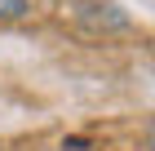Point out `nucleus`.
<instances>
[{
    "label": "nucleus",
    "instance_id": "1",
    "mask_svg": "<svg viewBox=\"0 0 155 151\" xmlns=\"http://www.w3.org/2000/svg\"><path fill=\"white\" fill-rule=\"evenodd\" d=\"M71 18L89 31H129V13L115 9V5H97V0H75Z\"/></svg>",
    "mask_w": 155,
    "mask_h": 151
},
{
    "label": "nucleus",
    "instance_id": "4",
    "mask_svg": "<svg viewBox=\"0 0 155 151\" xmlns=\"http://www.w3.org/2000/svg\"><path fill=\"white\" fill-rule=\"evenodd\" d=\"M151 151H155V125H151Z\"/></svg>",
    "mask_w": 155,
    "mask_h": 151
},
{
    "label": "nucleus",
    "instance_id": "2",
    "mask_svg": "<svg viewBox=\"0 0 155 151\" xmlns=\"http://www.w3.org/2000/svg\"><path fill=\"white\" fill-rule=\"evenodd\" d=\"M27 13H31V5H27V0H0V18H5V22L27 18Z\"/></svg>",
    "mask_w": 155,
    "mask_h": 151
},
{
    "label": "nucleus",
    "instance_id": "3",
    "mask_svg": "<svg viewBox=\"0 0 155 151\" xmlns=\"http://www.w3.org/2000/svg\"><path fill=\"white\" fill-rule=\"evenodd\" d=\"M62 151H89V138H67V142H62Z\"/></svg>",
    "mask_w": 155,
    "mask_h": 151
}]
</instances>
